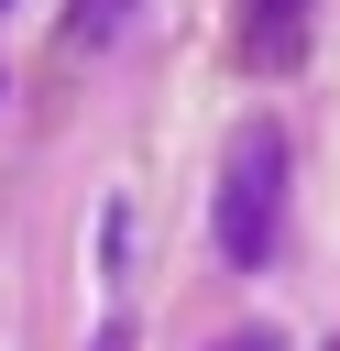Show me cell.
<instances>
[{"label": "cell", "mask_w": 340, "mask_h": 351, "mask_svg": "<svg viewBox=\"0 0 340 351\" xmlns=\"http://www.w3.org/2000/svg\"><path fill=\"white\" fill-rule=\"evenodd\" d=\"M219 263H274V241H285V132L274 121H241L230 132V154H219Z\"/></svg>", "instance_id": "1"}, {"label": "cell", "mask_w": 340, "mask_h": 351, "mask_svg": "<svg viewBox=\"0 0 340 351\" xmlns=\"http://www.w3.org/2000/svg\"><path fill=\"white\" fill-rule=\"evenodd\" d=\"M296 55H307V0H252V66L285 77Z\"/></svg>", "instance_id": "2"}, {"label": "cell", "mask_w": 340, "mask_h": 351, "mask_svg": "<svg viewBox=\"0 0 340 351\" xmlns=\"http://www.w3.org/2000/svg\"><path fill=\"white\" fill-rule=\"evenodd\" d=\"M219 351H274V340H252V329H241V340H219Z\"/></svg>", "instance_id": "3"}]
</instances>
